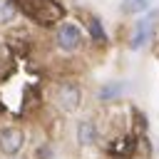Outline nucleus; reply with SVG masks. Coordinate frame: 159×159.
Wrapping results in <instances>:
<instances>
[{"label": "nucleus", "instance_id": "6", "mask_svg": "<svg viewBox=\"0 0 159 159\" xmlns=\"http://www.w3.org/2000/svg\"><path fill=\"white\" fill-rule=\"evenodd\" d=\"M77 142H80L82 147H89V144L97 142V124H94L92 119L77 122Z\"/></svg>", "mask_w": 159, "mask_h": 159}, {"label": "nucleus", "instance_id": "1", "mask_svg": "<svg viewBox=\"0 0 159 159\" xmlns=\"http://www.w3.org/2000/svg\"><path fill=\"white\" fill-rule=\"evenodd\" d=\"M12 2L15 7H20L27 17L37 20L40 25H52L65 15V10L55 0H12Z\"/></svg>", "mask_w": 159, "mask_h": 159}, {"label": "nucleus", "instance_id": "3", "mask_svg": "<svg viewBox=\"0 0 159 159\" xmlns=\"http://www.w3.org/2000/svg\"><path fill=\"white\" fill-rule=\"evenodd\" d=\"M80 45H82V30L75 22L60 25V30H57V47L65 50V52H75Z\"/></svg>", "mask_w": 159, "mask_h": 159}, {"label": "nucleus", "instance_id": "4", "mask_svg": "<svg viewBox=\"0 0 159 159\" xmlns=\"http://www.w3.org/2000/svg\"><path fill=\"white\" fill-rule=\"evenodd\" d=\"M80 102H82V92H80L77 84H72V82L60 84V89H57V104L65 112H75L80 107Z\"/></svg>", "mask_w": 159, "mask_h": 159}, {"label": "nucleus", "instance_id": "8", "mask_svg": "<svg viewBox=\"0 0 159 159\" xmlns=\"http://www.w3.org/2000/svg\"><path fill=\"white\" fill-rule=\"evenodd\" d=\"M89 35H92V42H97V45H104V42H107V35H104L102 22H99L97 17L89 20Z\"/></svg>", "mask_w": 159, "mask_h": 159}, {"label": "nucleus", "instance_id": "5", "mask_svg": "<svg viewBox=\"0 0 159 159\" xmlns=\"http://www.w3.org/2000/svg\"><path fill=\"white\" fill-rule=\"evenodd\" d=\"M152 37V17H142L137 25H134V32H132V40H129V47L132 50H139L149 42Z\"/></svg>", "mask_w": 159, "mask_h": 159}, {"label": "nucleus", "instance_id": "9", "mask_svg": "<svg viewBox=\"0 0 159 159\" xmlns=\"http://www.w3.org/2000/svg\"><path fill=\"white\" fill-rule=\"evenodd\" d=\"M15 12H17V7L12 0H0V22H10L15 17Z\"/></svg>", "mask_w": 159, "mask_h": 159}, {"label": "nucleus", "instance_id": "2", "mask_svg": "<svg viewBox=\"0 0 159 159\" xmlns=\"http://www.w3.org/2000/svg\"><path fill=\"white\" fill-rule=\"evenodd\" d=\"M22 147H25V132L20 127H2L0 129V152L5 157L20 154Z\"/></svg>", "mask_w": 159, "mask_h": 159}, {"label": "nucleus", "instance_id": "7", "mask_svg": "<svg viewBox=\"0 0 159 159\" xmlns=\"http://www.w3.org/2000/svg\"><path fill=\"white\" fill-rule=\"evenodd\" d=\"M149 5H152V0H124L122 10H124L127 15H137V12H144Z\"/></svg>", "mask_w": 159, "mask_h": 159}, {"label": "nucleus", "instance_id": "10", "mask_svg": "<svg viewBox=\"0 0 159 159\" xmlns=\"http://www.w3.org/2000/svg\"><path fill=\"white\" fill-rule=\"evenodd\" d=\"M117 94H119V84H107L99 92V99H109V97H117Z\"/></svg>", "mask_w": 159, "mask_h": 159}]
</instances>
